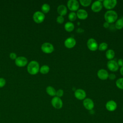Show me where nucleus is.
I'll return each instance as SVG.
<instances>
[{
    "label": "nucleus",
    "instance_id": "obj_1",
    "mask_svg": "<svg viewBox=\"0 0 123 123\" xmlns=\"http://www.w3.org/2000/svg\"><path fill=\"white\" fill-rule=\"evenodd\" d=\"M104 18L105 22L109 24H112L116 21L118 18L117 13L113 10H108L104 14Z\"/></svg>",
    "mask_w": 123,
    "mask_h": 123
},
{
    "label": "nucleus",
    "instance_id": "obj_2",
    "mask_svg": "<svg viewBox=\"0 0 123 123\" xmlns=\"http://www.w3.org/2000/svg\"><path fill=\"white\" fill-rule=\"evenodd\" d=\"M39 64L36 61H31L28 64L27 70L29 74L32 75H35L39 71Z\"/></svg>",
    "mask_w": 123,
    "mask_h": 123
},
{
    "label": "nucleus",
    "instance_id": "obj_3",
    "mask_svg": "<svg viewBox=\"0 0 123 123\" xmlns=\"http://www.w3.org/2000/svg\"><path fill=\"white\" fill-rule=\"evenodd\" d=\"M67 6L71 11L74 12L79 10V3L76 0H69L67 2Z\"/></svg>",
    "mask_w": 123,
    "mask_h": 123
},
{
    "label": "nucleus",
    "instance_id": "obj_4",
    "mask_svg": "<svg viewBox=\"0 0 123 123\" xmlns=\"http://www.w3.org/2000/svg\"><path fill=\"white\" fill-rule=\"evenodd\" d=\"M86 45L88 49L91 51H94L98 49V45L94 38H90L88 39L86 42Z\"/></svg>",
    "mask_w": 123,
    "mask_h": 123
},
{
    "label": "nucleus",
    "instance_id": "obj_5",
    "mask_svg": "<svg viewBox=\"0 0 123 123\" xmlns=\"http://www.w3.org/2000/svg\"><path fill=\"white\" fill-rule=\"evenodd\" d=\"M45 16L44 13L40 11L36 12L33 16V20L37 24H40L43 22L45 19Z\"/></svg>",
    "mask_w": 123,
    "mask_h": 123
},
{
    "label": "nucleus",
    "instance_id": "obj_6",
    "mask_svg": "<svg viewBox=\"0 0 123 123\" xmlns=\"http://www.w3.org/2000/svg\"><path fill=\"white\" fill-rule=\"evenodd\" d=\"M42 51L47 54L52 53L54 49L53 45L49 42H45L41 46Z\"/></svg>",
    "mask_w": 123,
    "mask_h": 123
},
{
    "label": "nucleus",
    "instance_id": "obj_7",
    "mask_svg": "<svg viewBox=\"0 0 123 123\" xmlns=\"http://www.w3.org/2000/svg\"><path fill=\"white\" fill-rule=\"evenodd\" d=\"M52 106L56 109H60L62 107L63 102L60 98L55 96L52 98L51 100Z\"/></svg>",
    "mask_w": 123,
    "mask_h": 123
},
{
    "label": "nucleus",
    "instance_id": "obj_8",
    "mask_svg": "<svg viewBox=\"0 0 123 123\" xmlns=\"http://www.w3.org/2000/svg\"><path fill=\"white\" fill-rule=\"evenodd\" d=\"M117 1L116 0H104L102 2L103 6L108 10H111L117 5Z\"/></svg>",
    "mask_w": 123,
    "mask_h": 123
},
{
    "label": "nucleus",
    "instance_id": "obj_9",
    "mask_svg": "<svg viewBox=\"0 0 123 123\" xmlns=\"http://www.w3.org/2000/svg\"><path fill=\"white\" fill-rule=\"evenodd\" d=\"M103 5L101 0L95 1L91 4V9L92 11L94 12H98L102 9Z\"/></svg>",
    "mask_w": 123,
    "mask_h": 123
},
{
    "label": "nucleus",
    "instance_id": "obj_10",
    "mask_svg": "<svg viewBox=\"0 0 123 123\" xmlns=\"http://www.w3.org/2000/svg\"><path fill=\"white\" fill-rule=\"evenodd\" d=\"M74 96L78 100H84L86 98V94L85 91L82 89H77L74 91Z\"/></svg>",
    "mask_w": 123,
    "mask_h": 123
},
{
    "label": "nucleus",
    "instance_id": "obj_11",
    "mask_svg": "<svg viewBox=\"0 0 123 123\" xmlns=\"http://www.w3.org/2000/svg\"><path fill=\"white\" fill-rule=\"evenodd\" d=\"M83 105L85 108L88 111H91L94 108V103L90 98H86L83 100Z\"/></svg>",
    "mask_w": 123,
    "mask_h": 123
},
{
    "label": "nucleus",
    "instance_id": "obj_12",
    "mask_svg": "<svg viewBox=\"0 0 123 123\" xmlns=\"http://www.w3.org/2000/svg\"><path fill=\"white\" fill-rule=\"evenodd\" d=\"M107 66L108 69L111 72H113L117 71L119 69V66L117 64V62H116L113 60L109 61L107 62Z\"/></svg>",
    "mask_w": 123,
    "mask_h": 123
},
{
    "label": "nucleus",
    "instance_id": "obj_13",
    "mask_svg": "<svg viewBox=\"0 0 123 123\" xmlns=\"http://www.w3.org/2000/svg\"><path fill=\"white\" fill-rule=\"evenodd\" d=\"M76 43V40L74 37H69L65 40L64 45L66 48L68 49H72L75 46Z\"/></svg>",
    "mask_w": 123,
    "mask_h": 123
},
{
    "label": "nucleus",
    "instance_id": "obj_14",
    "mask_svg": "<svg viewBox=\"0 0 123 123\" xmlns=\"http://www.w3.org/2000/svg\"><path fill=\"white\" fill-rule=\"evenodd\" d=\"M27 59L24 56H19L15 60V63L18 67L25 66L27 63Z\"/></svg>",
    "mask_w": 123,
    "mask_h": 123
},
{
    "label": "nucleus",
    "instance_id": "obj_15",
    "mask_svg": "<svg viewBox=\"0 0 123 123\" xmlns=\"http://www.w3.org/2000/svg\"><path fill=\"white\" fill-rule=\"evenodd\" d=\"M106 109L109 111H113L117 108V103L113 100H110L107 102L105 104Z\"/></svg>",
    "mask_w": 123,
    "mask_h": 123
},
{
    "label": "nucleus",
    "instance_id": "obj_16",
    "mask_svg": "<svg viewBox=\"0 0 123 123\" xmlns=\"http://www.w3.org/2000/svg\"><path fill=\"white\" fill-rule=\"evenodd\" d=\"M97 76L98 78L100 80H105L108 78L109 73L105 69H101L98 71Z\"/></svg>",
    "mask_w": 123,
    "mask_h": 123
},
{
    "label": "nucleus",
    "instance_id": "obj_17",
    "mask_svg": "<svg viewBox=\"0 0 123 123\" xmlns=\"http://www.w3.org/2000/svg\"><path fill=\"white\" fill-rule=\"evenodd\" d=\"M76 13L77 18L80 20H85L88 17V13L84 9H79Z\"/></svg>",
    "mask_w": 123,
    "mask_h": 123
},
{
    "label": "nucleus",
    "instance_id": "obj_18",
    "mask_svg": "<svg viewBox=\"0 0 123 123\" xmlns=\"http://www.w3.org/2000/svg\"><path fill=\"white\" fill-rule=\"evenodd\" d=\"M57 12L59 15L63 16L67 13V8L64 5H60L57 7Z\"/></svg>",
    "mask_w": 123,
    "mask_h": 123
},
{
    "label": "nucleus",
    "instance_id": "obj_19",
    "mask_svg": "<svg viewBox=\"0 0 123 123\" xmlns=\"http://www.w3.org/2000/svg\"><path fill=\"white\" fill-rule=\"evenodd\" d=\"M64 29L67 32H71L74 29V25L71 22H67L64 25Z\"/></svg>",
    "mask_w": 123,
    "mask_h": 123
},
{
    "label": "nucleus",
    "instance_id": "obj_20",
    "mask_svg": "<svg viewBox=\"0 0 123 123\" xmlns=\"http://www.w3.org/2000/svg\"><path fill=\"white\" fill-rule=\"evenodd\" d=\"M105 56L107 59L109 61L113 60V59L115 56L114 51L112 49H109L107 50L106 52Z\"/></svg>",
    "mask_w": 123,
    "mask_h": 123
},
{
    "label": "nucleus",
    "instance_id": "obj_21",
    "mask_svg": "<svg viewBox=\"0 0 123 123\" xmlns=\"http://www.w3.org/2000/svg\"><path fill=\"white\" fill-rule=\"evenodd\" d=\"M46 90L47 93L50 96H52V97H55V96H56V91L53 86H47L46 87Z\"/></svg>",
    "mask_w": 123,
    "mask_h": 123
},
{
    "label": "nucleus",
    "instance_id": "obj_22",
    "mask_svg": "<svg viewBox=\"0 0 123 123\" xmlns=\"http://www.w3.org/2000/svg\"><path fill=\"white\" fill-rule=\"evenodd\" d=\"M115 27L119 30L123 28V19L122 18H120L116 20L115 23Z\"/></svg>",
    "mask_w": 123,
    "mask_h": 123
},
{
    "label": "nucleus",
    "instance_id": "obj_23",
    "mask_svg": "<svg viewBox=\"0 0 123 123\" xmlns=\"http://www.w3.org/2000/svg\"><path fill=\"white\" fill-rule=\"evenodd\" d=\"M49 71V67L47 65H42L39 69V72L42 74H47Z\"/></svg>",
    "mask_w": 123,
    "mask_h": 123
},
{
    "label": "nucleus",
    "instance_id": "obj_24",
    "mask_svg": "<svg viewBox=\"0 0 123 123\" xmlns=\"http://www.w3.org/2000/svg\"><path fill=\"white\" fill-rule=\"evenodd\" d=\"M50 9V6L48 3H44L41 6V11L44 13H47L49 12Z\"/></svg>",
    "mask_w": 123,
    "mask_h": 123
},
{
    "label": "nucleus",
    "instance_id": "obj_25",
    "mask_svg": "<svg viewBox=\"0 0 123 123\" xmlns=\"http://www.w3.org/2000/svg\"><path fill=\"white\" fill-rule=\"evenodd\" d=\"M68 19L69 20L70 22H74L76 20L77 18V16H76V13L75 12H71L69 13L68 16Z\"/></svg>",
    "mask_w": 123,
    "mask_h": 123
},
{
    "label": "nucleus",
    "instance_id": "obj_26",
    "mask_svg": "<svg viewBox=\"0 0 123 123\" xmlns=\"http://www.w3.org/2000/svg\"><path fill=\"white\" fill-rule=\"evenodd\" d=\"M115 84L118 88L123 89V78H120L118 79L115 82Z\"/></svg>",
    "mask_w": 123,
    "mask_h": 123
},
{
    "label": "nucleus",
    "instance_id": "obj_27",
    "mask_svg": "<svg viewBox=\"0 0 123 123\" xmlns=\"http://www.w3.org/2000/svg\"><path fill=\"white\" fill-rule=\"evenodd\" d=\"M108 44L106 42L101 43L98 47V49L100 51H105L108 48Z\"/></svg>",
    "mask_w": 123,
    "mask_h": 123
},
{
    "label": "nucleus",
    "instance_id": "obj_28",
    "mask_svg": "<svg viewBox=\"0 0 123 123\" xmlns=\"http://www.w3.org/2000/svg\"><path fill=\"white\" fill-rule=\"evenodd\" d=\"M79 2L82 6L84 7H87L91 4L92 0H80Z\"/></svg>",
    "mask_w": 123,
    "mask_h": 123
},
{
    "label": "nucleus",
    "instance_id": "obj_29",
    "mask_svg": "<svg viewBox=\"0 0 123 123\" xmlns=\"http://www.w3.org/2000/svg\"><path fill=\"white\" fill-rule=\"evenodd\" d=\"M63 94H64L63 90L62 89H59L57 91H56V97H58L61 98L62 97V96L63 95Z\"/></svg>",
    "mask_w": 123,
    "mask_h": 123
},
{
    "label": "nucleus",
    "instance_id": "obj_30",
    "mask_svg": "<svg viewBox=\"0 0 123 123\" xmlns=\"http://www.w3.org/2000/svg\"><path fill=\"white\" fill-rule=\"evenodd\" d=\"M64 21V19L63 16H61V15H59L57 18H56V22L60 24H62Z\"/></svg>",
    "mask_w": 123,
    "mask_h": 123
},
{
    "label": "nucleus",
    "instance_id": "obj_31",
    "mask_svg": "<svg viewBox=\"0 0 123 123\" xmlns=\"http://www.w3.org/2000/svg\"><path fill=\"white\" fill-rule=\"evenodd\" d=\"M6 84V80L3 78H0V87H3Z\"/></svg>",
    "mask_w": 123,
    "mask_h": 123
},
{
    "label": "nucleus",
    "instance_id": "obj_32",
    "mask_svg": "<svg viewBox=\"0 0 123 123\" xmlns=\"http://www.w3.org/2000/svg\"><path fill=\"white\" fill-rule=\"evenodd\" d=\"M116 75L114 74L111 73L109 74L108 78H109V79H110L111 80H113L116 78Z\"/></svg>",
    "mask_w": 123,
    "mask_h": 123
},
{
    "label": "nucleus",
    "instance_id": "obj_33",
    "mask_svg": "<svg viewBox=\"0 0 123 123\" xmlns=\"http://www.w3.org/2000/svg\"><path fill=\"white\" fill-rule=\"evenodd\" d=\"M10 58L12 60H15L17 58V56L15 53L11 52L10 54Z\"/></svg>",
    "mask_w": 123,
    "mask_h": 123
},
{
    "label": "nucleus",
    "instance_id": "obj_34",
    "mask_svg": "<svg viewBox=\"0 0 123 123\" xmlns=\"http://www.w3.org/2000/svg\"><path fill=\"white\" fill-rule=\"evenodd\" d=\"M117 62L119 66H120L121 67H123V59H119Z\"/></svg>",
    "mask_w": 123,
    "mask_h": 123
},
{
    "label": "nucleus",
    "instance_id": "obj_35",
    "mask_svg": "<svg viewBox=\"0 0 123 123\" xmlns=\"http://www.w3.org/2000/svg\"><path fill=\"white\" fill-rule=\"evenodd\" d=\"M103 27L105 28H108L110 27V24H109L108 23L105 22L103 24Z\"/></svg>",
    "mask_w": 123,
    "mask_h": 123
},
{
    "label": "nucleus",
    "instance_id": "obj_36",
    "mask_svg": "<svg viewBox=\"0 0 123 123\" xmlns=\"http://www.w3.org/2000/svg\"><path fill=\"white\" fill-rule=\"evenodd\" d=\"M120 74L123 76V67H122L120 69Z\"/></svg>",
    "mask_w": 123,
    "mask_h": 123
},
{
    "label": "nucleus",
    "instance_id": "obj_37",
    "mask_svg": "<svg viewBox=\"0 0 123 123\" xmlns=\"http://www.w3.org/2000/svg\"></svg>",
    "mask_w": 123,
    "mask_h": 123
}]
</instances>
